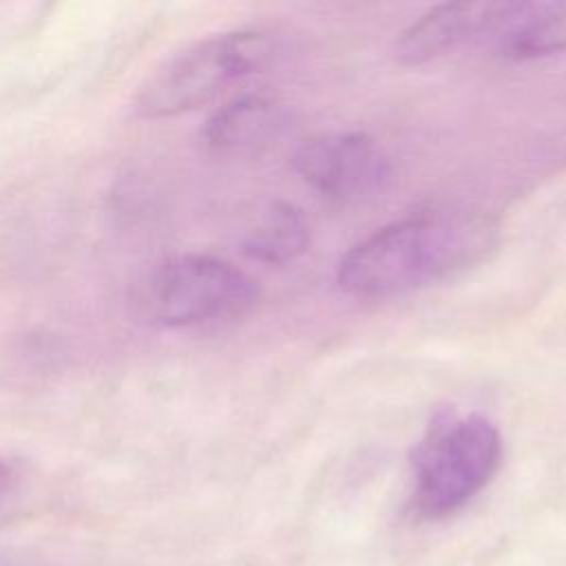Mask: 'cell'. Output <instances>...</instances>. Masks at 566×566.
I'll list each match as a JSON object with an SVG mask.
<instances>
[{"label":"cell","mask_w":566,"mask_h":566,"mask_svg":"<svg viewBox=\"0 0 566 566\" xmlns=\"http://www.w3.org/2000/svg\"><path fill=\"white\" fill-rule=\"evenodd\" d=\"M497 245V226L473 212L418 214L378 228L338 263V285L367 301L402 296L480 263Z\"/></svg>","instance_id":"1"},{"label":"cell","mask_w":566,"mask_h":566,"mask_svg":"<svg viewBox=\"0 0 566 566\" xmlns=\"http://www.w3.org/2000/svg\"><path fill=\"white\" fill-rule=\"evenodd\" d=\"M274 51V40L263 31L241 29L210 35L155 69L139 84L130 108L139 119L188 113L265 69Z\"/></svg>","instance_id":"2"},{"label":"cell","mask_w":566,"mask_h":566,"mask_svg":"<svg viewBox=\"0 0 566 566\" xmlns=\"http://www.w3.org/2000/svg\"><path fill=\"white\" fill-rule=\"evenodd\" d=\"M259 294V283L239 265L186 252L164 259L144 276L139 305L155 325L184 329L243 318Z\"/></svg>","instance_id":"3"},{"label":"cell","mask_w":566,"mask_h":566,"mask_svg":"<svg viewBox=\"0 0 566 566\" xmlns=\"http://www.w3.org/2000/svg\"><path fill=\"white\" fill-rule=\"evenodd\" d=\"M411 509L438 520L462 509L497 473L500 431L482 416L438 418L413 451Z\"/></svg>","instance_id":"4"},{"label":"cell","mask_w":566,"mask_h":566,"mask_svg":"<svg viewBox=\"0 0 566 566\" xmlns=\"http://www.w3.org/2000/svg\"><path fill=\"white\" fill-rule=\"evenodd\" d=\"M301 179L338 203L378 197L391 179V161L382 146L365 133H321L303 139L292 157Z\"/></svg>","instance_id":"5"},{"label":"cell","mask_w":566,"mask_h":566,"mask_svg":"<svg viewBox=\"0 0 566 566\" xmlns=\"http://www.w3.org/2000/svg\"><path fill=\"white\" fill-rule=\"evenodd\" d=\"M506 2H447L429 9L396 40V57L402 64H424L447 55L467 42L491 38L502 20Z\"/></svg>","instance_id":"6"},{"label":"cell","mask_w":566,"mask_h":566,"mask_svg":"<svg viewBox=\"0 0 566 566\" xmlns=\"http://www.w3.org/2000/svg\"><path fill=\"white\" fill-rule=\"evenodd\" d=\"M290 113L263 95H239L219 106L201 128L208 150L252 157L272 148L290 128Z\"/></svg>","instance_id":"7"},{"label":"cell","mask_w":566,"mask_h":566,"mask_svg":"<svg viewBox=\"0 0 566 566\" xmlns=\"http://www.w3.org/2000/svg\"><path fill=\"white\" fill-rule=\"evenodd\" d=\"M491 42L500 55L511 60L566 51V0H506Z\"/></svg>","instance_id":"8"},{"label":"cell","mask_w":566,"mask_h":566,"mask_svg":"<svg viewBox=\"0 0 566 566\" xmlns=\"http://www.w3.org/2000/svg\"><path fill=\"white\" fill-rule=\"evenodd\" d=\"M310 226L303 212L287 203H270L243 237V252L261 263L281 265L305 252Z\"/></svg>","instance_id":"9"},{"label":"cell","mask_w":566,"mask_h":566,"mask_svg":"<svg viewBox=\"0 0 566 566\" xmlns=\"http://www.w3.org/2000/svg\"><path fill=\"white\" fill-rule=\"evenodd\" d=\"M11 484H13V469L4 458H0V500L9 493Z\"/></svg>","instance_id":"10"}]
</instances>
